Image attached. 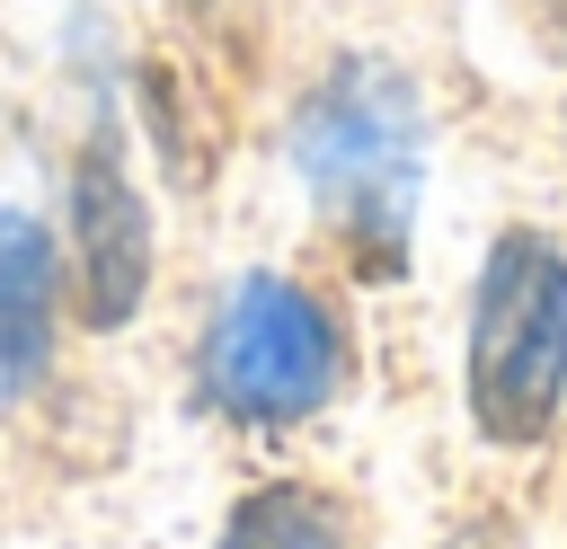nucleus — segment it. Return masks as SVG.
Masks as SVG:
<instances>
[{
    "label": "nucleus",
    "instance_id": "1",
    "mask_svg": "<svg viewBox=\"0 0 567 549\" xmlns=\"http://www.w3.org/2000/svg\"><path fill=\"white\" fill-rule=\"evenodd\" d=\"M292 168L319 195V213L372 266H399L408 221H416V186H425V97H416V80L381 53L328 62V80L292 115Z\"/></svg>",
    "mask_w": 567,
    "mask_h": 549
},
{
    "label": "nucleus",
    "instance_id": "2",
    "mask_svg": "<svg viewBox=\"0 0 567 549\" xmlns=\"http://www.w3.org/2000/svg\"><path fill=\"white\" fill-rule=\"evenodd\" d=\"M567 407V248L505 230L470 301V425L505 452L540 443Z\"/></svg>",
    "mask_w": 567,
    "mask_h": 549
},
{
    "label": "nucleus",
    "instance_id": "3",
    "mask_svg": "<svg viewBox=\"0 0 567 549\" xmlns=\"http://www.w3.org/2000/svg\"><path fill=\"white\" fill-rule=\"evenodd\" d=\"M204 381L239 425H301L346 381V336L292 274H239V292L213 319Z\"/></svg>",
    "mask_w": 567,
    "mask_h": 549
},
{
    "label": "nucleus",
    "instance_id": "4",
    "mask_svg": "<svg viewBox=\"0 0 567 549\" xmlns=\"http://www.w3.org/2000/svg\"><path fill=\"white\" fill-rule=\"evenodd\" d=\"M71 266H80V310L89 328H124L151 283V204L133 195L115 142H89L71 168Z\"/></svg>",
    "mask_w": 567,
    "mask_h": 549
},
{
    "label": "nucleus",
    "instance_id": "5",
    "mask_svg": "<svg viewBox=\"0 0 567 549\" xmlns=\"http://www.w3.org/2000/svg\"><path fill=\"white\" fill-rule=\"evenodd\" d=\"M53 354V239L27 213H0V398H18Z\"/></svg>",
    "mask_w": 567,
    "mask_h": 549
},
{
    "label": "nucleus",
    "instance_id": "6",
    "mask_svg": "<svg viewBox=\"0 0 567 549\" xmlns=\"http://www.w3.org/2000/svg\"><path fill=\"white\" fill-rule=\"evenodd\" d=\"M221 549H354V514L328 487H266L230 514Z\"/></svg>",
    "mask_w": 567,
    "mask_h": 549
},
{
    "label": "nucleus",
    "instance_id": "7",
    "mask_svg": "<svg viewBox=\"0 0 567 549\" xmlns=\"http://www.w3.org/2000/svg\"><path fill=\"white\" fill-rule=\"evenodd\" d=\"M549 9H558V18H567V0H549Z\"/></svg>",
    "mask_w": 567,
    "mask_h": 549
}]
</instances>
